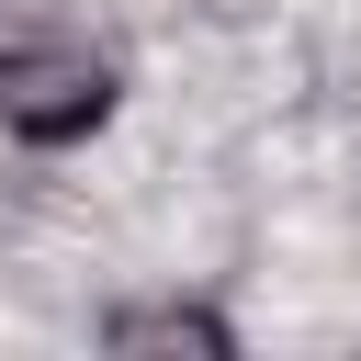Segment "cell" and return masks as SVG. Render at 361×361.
Instances as JSON below:
<instances>
[{"mask_svg":"<svg viewBox=\"0 0 361 361\" xmlns=\"http://www.w3.org/2000/svg\"><path fill=\"white\" fill-rule=\"evenodd\" d=\"M102 350L113 361H226L237 327L214 305H192V293H147V305H113L102 316Z\"/></svg>","mask_w":361,"mask_h":361,"instance_id":"obj_2","label":"cell"},{"mask_svg":"<svg viewBox=\"0 0 361 361\" xmlns=\"http://www.w3.org/2000/svg\"><path fill=\"white\" fill-rule=\"evenodd\" d=\"M113 102H124L113 45H90V34L56 23V11L0 23V135H23V147H79V135L113 124Z\"/></svg>","mask_w":361,"mask_h":361,"instance_id":"obj_1","label":"cell"}]
</instances>
